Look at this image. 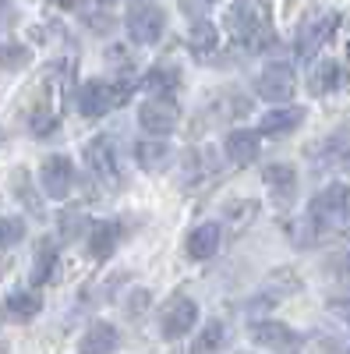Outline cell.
Wrapping results in <instances>:
<instances>
[{
  "label": "cell",
  "instance_id": "7",
  "mask_svg": "<svg viewBox=\"0 0 350 354\" xmlns=\"http://www.w3.org/2000/svg\"><path fill=\"white\" fill-rule=\"evenodd\" d=\"M195 322H198V305L191 298H173L159 312V333L166 340H177V337H184V333L195 330Z\"/></svg>",
  "mask_w": 350,
  "mask_h": 354
},
{
  "label": "cell",
  "instance_id": "18",
  "mask_svg": "<svg viewBox=\"0 0 350 354\" xmlns=\"http://www.w3.org/2000/svg\"><path fill=\"white\" fill-rule=\"evenodd\" d=\"M117 241H121V223L99 220V223L89 227V252H93V259H110L117 252Z\"/></svg>",
  "mask_w": 350,
  "mask_h": 354
},
{
  "label": "cell",
  "instance_id": "1",
  "mask_svg": "<svg viewBox=\"0 0 350 354\" xmlns=\"http://www.w3.org/2000/svg\"><path fill=\"white\" fill-rule=\"evenodd\" d=\"M226 28L230 36L237 39L248 53H258V50H269L276 43V32H273V21L266 15V8L255 4V0H237L226 15Z\"/></svg>",
  "mask_w": 350,
  "mask_h": 354
},
{
  "label": "cell",
  "instance_id": "20",
  "mask_svg": "<svg viewBox=\"0 0 350 354\" xmlns=\"http://www.w3.org/2000/svg\"><path fill=\"white\" fill-rule=\"evenodd\" d=\"M39 308H43V298L36 290H14L11 298L4 301V315L11 322H32L39 315Z\"/></svg>",
  "mask_w": 350,
  "mask_h": 354
},
{
  "label": "cell",
  "instance_id": "5",
  "mask_svg": "<svg viewBox=\"0 0 350 354\" xmlns=\"http://www.w3.org/2000/svg\"><path fill=\"white\" fill-rule=\"evenodd\" d=\"M39 185L46 198H68V192L75 188V163L64 153L46 156L39 167Z\"/></svg>",
  "mask_w": 350,
  "mask_h": 354
},
{
  "label": "cell",
  "instance_id": "8",
  "mask_svg": "<svg viewBox=\"0 0 350 354\" xmlns=\"http://www.w3.org/2000/svg\"><path fill=\"white\" fill-rule=\"evenodd\" d=\"M336 25H340V15H336V11H326V15H318V18H308V21L301 25V32H298V53L304 57V61L326 46V39L336 32Z\"/></svg>",
  "mask_w": 350,
  "mask_h": 354
},
{
  "label": "cell",
  "instance_id": "17",
  "mask_svg": "<svg viewBox=\"0 0 350 354\" xmlns=\"http://www.w3.org/2000/svg\"><path fill=\"white\" fill-rule=\"evenodd\" d=\"M117 344H121L117 326H110V322H93V326L85 330V337L78 340V351H85V354H110V351H117Z\"/></svg>",
  "mask_w": 350,
  "mask_h": 354
},
{
  "label": "cell",
  "instance_id": "11",
  "mask_svg": "<svg viewBox=\"0 0 350 354\" xmlns=\"http://www.w3.org/2000/svg\"><path fill=\"white\" fill-rule=\"evenodd\" d=\"M85 156H89V167L96 170V177L103 185H121V170H117V153H113V142L106 135L93 138L85 145Z\"/></svg>",
  "mask_w": 350,
  "mask_h": 354
},
{
  "label": "cell",
  "instance_id": "27",
  "mask_svg": "<svg viewBox=\"0 0 350 354\" xmlns=\"http://www.w3.org/2000/svg\"><path fill=\"white\" fill-rule=\"evenodd\" d=\"M25 64H28V46H21V43H0V68L18 71Z\"/></svg>",
  "mask_w": 350,
  "mask_h": 354
},
{
  "label": "cell",
  "instance_id": "33",
  "mask_svg": "<svg viewBox=\"0 0 350 354\" xmlns=\"http://www.w3.org/2000/svg\"><path fill=\"white\" fill-rule=\"evenodd\" d=\"M347 322H350V308H347Z\"/></svg>",
  "mask_w": 350,
  "mask_h": 354
},
{
  "label": "cell",
  "instance_id": "21",
  "mask_svg": "<svg viewBox=\"0 0 350 354\" xmlns=\"http://www.w3.org/2000/svg\"><path fill=\"white\" fill-rule=\"evenodd\" d=\"M188 46H191V53L195 57H213L216 53V46H220V32H216V25L213 21H206V18H195L191 21V32H188Z\"/></svg>",
  "mask_w": 350,
  "mask_h": 354
},
{
  "label": "cell",
  "instance_id": "24",
  "mask_svg": "<svg viewBox=\"0 0 350 354\" xmlns=\"http://www.w3.org/2000/svg\"><path fill=\"white\" fill-rule=\"evenodd\" d=\"M223 337H226V330H223V322H220V319H213V322H206V330H202V333L195 337L191 351H195V354H206V351H216V347H223Z\"/></svg>",
  "mask_w": 350,
  "mask_h": 354
},
{
  "label": "cell",
  "instance_id": "10",
  "mask_svg": "<svg viewBox=\"0 0 350 354\" xmlns=\"http://www.w3.org/2000/svg\"><path fill=\"white\" fill-rule=\"evenodd\" d=\"M258 149H262V131H251V128H233L226 131L223 138V153L230 163H237V167H248L258 160Z\"/></svg>",
  "mask_w": 350,
  "mask_h": 354
},
{
  "label": "cell",
  "instance_id": "22",
  "mask_svg": "<svg viewBox=\"0 0 350 354\" xmlns=\"http://www.w3.org/2000/svg\"><path fill=\"white\" fill-rule=\"evenodd\" d=\"M181 85V71L177 68H166V64H156L149 75H145V88H149L153 96H170L173 88Z\"/></svg>",
  "mask_w": 350,
  "mask_h": 354
},
{
  "label": "cell",
  "instance_id": "4",
  "mask_svg": "<svg viewBox=\"0 0 350 354\" xmlns=\"http://www.w3.org/2000/svg\"><path fill=\"white\" fill-rule=\"evenodd\" d=\"M181 121V110L177 103H173L170 96H149L142 106H138V124L142 131H149V135H170L173 128H177Z\"/></svg>",
  "mask_w": 350,
  "mask_h": 354
},
{
  "label": "cell",
  "instance_id": "2",
  "mask_svg": "<svg viewBox=\"0 0 350 354\" xmlns=\"http://www.w3.org/2000/svg\"><path fill=\"white\" fill-rule=\"evenodd\" d=\"M131 96V85L128 82H103V78H93V82H85L78 88V110L81 117H103L117 106H124Z\"/></svg>",
  "mask_w": 350,
  "mask_h": 354
},
{
  "label": "cell",
  "instance_id": "29",
  "mask_svg": "<svg viewBox=\"0 0 350 354\" xmlns=\"http://www.w3.org/2000/svg\"><path fill=\"white\" fill-rule=\"evenodd\" d=\"M145 308H149V290H135L131 298H128V315H131V319H138Z\"/></svg>",
  "mask_w": 350,
  "mask_h": 354
},
{
  "label": "cell",
  "instance_id": "9",
  "mask_svg": "<svg viewBox=\"0 0 350 354\" xmlns=\"http://www.w3.org/2000/svg\"><path fill=\"white\" fill-rule=\"evenodd\" d=\"M294 88H298V78L286 64H269L258 75V96L266 103H290Z\"/></svg>",
  "mask_w": 350,
  "mask_h": 354
},
{
  "label": "cell",
  "instance_id": "19",
  "mask_svg": "<svg viewBox=\"0 0 350 354\" xmlns=\"http://www.w3.org/2000/svg\"><path fill=\"white\" fill-rule=\"evenodd\" d=\"M343 85V68L336 61H318L308 75V88H311V96H329L336 93V88Z\"/></svg>",
  "mask_w": 350,
  "mask_h": 354
},
{
  "label": "cell",
  "instance_id": "16",
  "mask_svg": "<svg viewBox=\"0 0 350 354\" xmlns=\"http://www.w3.org/2000/svg\"><path fill=\"white\" fill-rule=\"evenodd\" d=\"M262 181H266V188L276 195V202H290L298 192V170L290 163H273V167H266Z\"/></svg>",
  "mask_w": 350,
  "mask_h": 354
},
{
  "label": "cell",
  "instance_id": "30",
  "mask_svg": "<svg viewBox=\"0 0 350 354\" xmlns=\"http://www.w3.org/2000/svg\"><path fill=\"white\" fill-rule=\"evenodd\" d=\"M50 4H61V8H68V4H75V0H50Z\"/></svg>",
  "mask_w": 350,
  "mask_h": 354
},
{
  "label": "cell",
  "instance_id": "6",
  "mask_svg": "<svg viewBox=\"0 0 350 354\" xmlns=\"http://www.w3.org/2000/svg\"><path fill=\"white\" fill-rule=\"evenodd\" d=\"M128 36L138 43V46H149L163 36V28H166V15L156 8V4H135L128 11Z\"/></svg>",
  "mask_w": 350,
  "mask_h": 354
},
{
  "label": "cell",
  "instance_id": "13",
  "mask_svg": "<svg viewBox=\"0 0 350 354\" xmlns=\"http://www.w3.org/2000/svg\"><path fill=\"white\" fill-rule=\"evenodd\" d=\"M220 241H223V230L220 223H198L191 234H188V255L195 262H206L220 252Z\"/></svg>",
  "mask_w": 350,
  "mask_h": 354
},
{
  "label": "cell",
  "instance_id": "3",
  "mask_svg": "<svg viewBox=\"0 0 350 354\" xmlns=\"http://www.w3.org/2000/svg\"><path fill=\"white\" fill-rule=\"evenodd\" d=\"M308 216L318 227V234L336 230L350 220V188L347 185H329L308 202Z\"/></svg>",
  "mask_w": 350,
  "mask_h": 354
},
{
  "label": "cell",
  "instance_id": "25",
  "mask_svg": "<svg viewBox=\"0 0 350 354\" xmlns=\"http://www.w3.org/2000/svg\"><path fill=\"white\" fill-rule=\"evenodd\" d=\"M25 238V223L18 216H0V252L14 248Z\"/></svg>",
  "mask_w": 350,
  "mask_h": 354
},
{
  "label": "cell",
  "instance_id": "28",
  "mask_svg": "<svg viewBox=\"0 0 350 354\" xmlns=\"http://www.w3.org/2000/svg\"><path fill=\"white\" fill-rule=\"evenodd\" d=\"M220 0H181V15L184 18H206Z\"/></svg>",
  "mask_w": 350,
  "mask_h": 354
},
{
  "label": "cell",
  "instance_id": "26",
  "mask_svg": "<svg viewBox=\"0 0 350 354\" xmlns=\"http://www.w3.org/2000/svg\"><path fill=\"white\" fill-rule=\"evenodd\" d=\"M53 270H57V248L50 245V241H43V248H39V259H36V266H32V280L36 283H46L50 277H53Z\"/></svg>",
  "mask_w": 350,
  "mask_h": 354
},
{
  "label": "cell",
  "instance_id": "31",
  "mask_svg": "<svg viewBox=\"0 0 350 354\" xmlns=\"http://www.w3.org/2000/svg\"><path fill=\"white\" fill-rule=\"evenodd\" d=\"M99 4H121V0H99Z\"/></svg>",
  "mask_w": 350,
  "mask_h": 354
},
{
  "label": "cell",
  "instance_id": "23",
  "mask_svg": "<svg viewBox=\"0 0 350 354\" xmlns=\"http://www.w3.org/2000/svg\"><path fill=\"white\" fill-rule=\"evenodd\" d=\"M11 185H14V195L25 202V209H32V216H36V220H43L46 213H43V202H39V195L32 192V181H28V170H14V174H11Z\"/></svg>",
  "mask_w": 350,
  "mask_h": 354
},
{
  "label": "cell",
  "instance_id": "32",
  "mask_svg": "<svg viewBox=\"0 0 350 354\" xmlns=\"http://www.w3.org/2000/svg\"><path fill=\"white\" fill-rule=\"evenodd\" d=\"M347 61H350V46H347Z\"/></svg>",
  "mask_w": 350,
  "mask_h": 354
},
{
  "label": "cell",
  "instance_id": "14",
  "mask_svg": "<svg viewBox=\"0 0 350 354\" xmlns=\"http://www.w3.org/2000/svg\"><path fill=\"white\" fill-rule=\"evenodd\" d=\"M304 106H276L269 110L266 117L258 121V131L262 135H286V131H298L304 124Z\"/></svg>",
  "mask_w": 350,
  "mask_h": 354
},
{
  "label": "cell",
  "instance_id": "12",
  "mask_svg": "<svg viewBox=\"0 0 350 354\" xmlns=\"http://www.w3.org/2000/svg\"><path fill=\"white\" fill-rule=\"evenodd\" d=\"M251 340L258 347H266V351H294V347H301V333L290 330L286 322H255Z\"/></svg>",
  "mask_w": 350,
  "mask_h": 354
},
{
  "label": "cell",
  "instance_id": "15",
  "mask_svg": "<svg viewBox=\"0 0 350 354\" xmlns=\"http://www.w3.org/2000/svg\"><path fill=\"white\" fill-rule=\"evenodd\" d=\"M135 160H138L142 170L159 174V170L170 167L173 153H170V145H166V142H159V135H153V138H142V142L135 145Z\"/></svg>",
  "mask_w": 350,
  "mask_h": 354
}]
</instances>
